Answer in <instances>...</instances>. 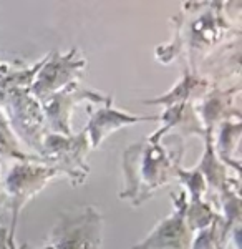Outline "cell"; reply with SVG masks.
Wrapping results in <instances>:
<instances>
[{
    "label": "cell",
    "instance_id": "cell-8",
    "mask_svg": "<svg viewBox=\"0 0 242 249\" xmlns=\"http://www.w3.org/2000/svg\"><path fill=\"white\" fill-rule=\"evenodd\" d=\"M9 246H10V249H15L14 248V243H12V239H9Z\"/></svg>",
    "mask_w": 242,
    "mask_h": 249
},
{
    "label": "cell",
    "instance_id": "cell-7",
    "mask_svg": "<svg viewBox=\"0 0 242 249\" xmlns=\"http://www.w3.org/2000/svg\"><path fill=\"white\" fill-rule=\"evenodd\" d=\"M139 120H148V116H130L126 113H120L113 108H106V110L96 111V115L88 124L86 131L91 133V143L98 146L104 136H108L115 130L124 126V124H131L135 122H139Z\"/></svg>",
    "mask_w": 242,
    "mask_h": 249
},
{
    "label": "cell",
    "instance_id": "cell-6",
    "mask_svg": "<svg viewBox=\"0 0 242 249\" xmlns=\"http://www.w3.org/2000/svg\"><path fill=\"white\" fill-rule=\"evenodd\" d=\"M80 67H83V62H75L73 57L60 58L56 57L53 63H50L48 67L43 68L42 78L37 82L34 91L38 98H45L50 93H53L55 88L58 90L60 87H63L68 83L67 80L71 78L76 71L80 70Z\"/></svg>",
    "mask_w": 242,
    "mask_h": 249
},
{
    "label": "cell",
    "instance_id": "cell-5",
    "mask_svg": "<svg viewBox=\"0 0 242 249\" xmlns=\"http://www.w3.org/2000/svg\"><path fill=\"white\" fill-rule=\"evenodd\" d=\"M86 143V135L82 133L75 138H62V136H48L45 143L47 153H53L60 158L62 168L70 173L82 176V148ZM85 176V173H83Z\"/></svg>",
    "mask_w": 242,
    "mask_h": 249
},
{
    "label": "cell",
    "instance_id": "cell-4",
    "mask_svg": "<svg viewBox=\"0 0 242 249\" xmlns=\"http://www.w3.org/2000/svg\"><path fill=\"white\" fill-rule=\"evenodd\" d=\"M53 170L47 168H35V166H15L12 175L9 176V191L14 196V216L28 198L37 193L40 188L45 186V183L53 176Z\"/></svg>",
    "mask_w": 242,
    "mask_h": 249
},
{
    "label": "cell",
    "instance_id": "cell-1",
    "mask_svg": "<svg viewBox=\"0 0 242 249\" xmlns=\"http://www.w3.org/2000/svg\"><path fill=\"white\" fill-rule=\"evenodd\" d=\"M128 175V191L121 198H131L135 203L146 199L161 184H166L169 179L171 161L164 150L158 144H153V140L146 143L133 144L124 155V170Z\"/></svg>",
    "mask_w": 242,
    "mask_h": 249
},
{
    "label": "cell",
    "instance_id": "cell-2",
    "mask_svg": "<svg viewBox=\"0 0 242 249\" xmlns=\"http://www.w3.org/2000/svg\"><path fill=\"white\" fill-rule=\"evenodd\" d=\"M102 236V216L88 206L75 216H63L55 226L47 249H98Z\"/></svg>",
    "mask_w": 242,
    "mask_h": 249
},
{
    "label": "cell",
    "instance_id": "cell-3",
    "mask_svg": "<svg viewBox=\"0 0 242 249\" xmlns=\"http://www.w3.org/2000/svg\"><path fill=\"white\" fill-rule=\"evenodd\" d=\"M184 193L179 196L177 208L174 214L161 223L156 231L135 249H188L189 248V230L184 224L186 218V201H184Z\"/></svg>",
    "mask_w": 242,
    "mask_h": 249
}]
</instances>
